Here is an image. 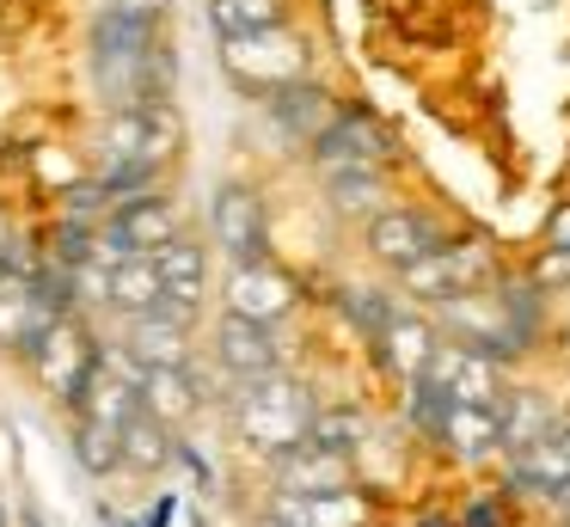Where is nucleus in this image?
<instances>
[{
	"label": "nucleus",
	"mask_w": 570,
	"mask_h": 527,
	"mask_svg": "<svg viewBox=\"0 0 570 527\" xmlns=\"http://www.w3.org/2000/svg\"><path fill=\"white\" fill-rule=\"evenodd\" d=\"M313 399H307V387L301 380H288V374H264V380H239V404H234V423H239V436H246V448H258V453H288V448H301V441L313 436Z\"/></svg>",
	"instance_id": "f257e3e1"
},
{
	"label": "nucleus",
	"mask_w": 570,
	"mask_h": 527,
	"mask_svg": "<svg viewBox=\"0 0 570 527\" xmlns=\"http://www.w3.org/2000/svg\"><path fill=\"white\" fill-rule=\"evenodd\" d=\"M222 61L246 92L271 98L283 86H301L307 80V37L295 25H276V31H258V37H234L222 43Z\"/></svg>",
	"instance_id": "f03ea898"
},
{
	"label": "nucleus",
	"mask_w": 570,
	"mask_h": 527,
	"mask_svg": "<svg viewBox=\"0 0 570 527\" xmlns=\"http://www.w3.org/2000/svg\"><path fill=\"white\" fill-rule=\"evenodd\" d=\"M405 289L417 294V301H466V294H484L491 289V245L479 240H448L442 252H430L423 264L405 270Z\"/></svg>",
	"instance_id": "7ed1b4c3"
},
{
	"label": "nucleus",
	"mask_w": 570,
	"mask_h": 527,
	"mask_svg": "<svg viewBox=\"0 0 570 527\" xmlns=\"http://www.w3.org/2000/svg\"><path fill=\"white\" fill-rule=\"evenodd\" d=\"M99 343L87 338V325L80 319H56L50 331L38 338V350H31V362H38V380L56 392L62 404H80V392H87V380L99 374Z\"/></svg>",
	"instance_id": "20e7f679"
},
{
	"label": "nucleus",
	"mask_w": 570,
	"mask_h": 527,
	"mask_svg": "<svg viewBox=\"0 0 570 527\" xmlns=\"http://www.w3.org/2000/svg\"><path fill=\"white\" fill-rule=\"evenodd\" d=\"M313 159H320L325 172H386L393 135H386L368 110H332V123L313 135Z\"/></svg>",
	"instance_id": "39448f33"
},
{
	"label": "nucleus",
	"mask_w": 570,
	"mask_h": 527,
	"mask_svg": "<svg viewBox=\"0 0 570 527\" xmlns=\"http://www.w3.org/2000/svg\"><path fill=\"white\" fill-rule=\"evenodd\" d=\"M423 380H430L448 404H466V411H497V404H503V374H497V362L479 350H466V343H435V362Z\"/></svg>",
	"instance_id": "423d86ee"
},
{
	"label": "nucleus",
	"mask_w": 570,
	"mask_h": 527,
	"mask_svg": "<svg viewBox=\"0 0 570 527\" xmlns=\"http://www.w3.org/2000/svg\"><path fill=\"white\" fill-rule=\"evenodd\" d=\"M190 319H197V306L160 301L154 313L129 319L124 355L141 368V374H148V368H185V362H190Z\"/></svg>",
	"instance_id": "0eeeda50"
},
{
	"label": "nucleus",
	"mask_w": 570,
	"mask_h": 527,
	"mask_svg": "<svg viewBox=\"0 0 570 527\" xmlns=\"http://www.w3.org/2000/svg\"><path fill=\"white\" fill-rule=\"evenodd\" d=\"M173 240H178V208L166 203L160 191L136 196V203H117L111 215H105V245L117 252V264H124V257H154Z\"/></svg>",
	"instance_id": "6e6552de"
},
{
	"label": "nucleus",
	"mask_w": 570,
	"mask_h": 527,
	"mask_svg": "<svg viewBox=\"0 0 570 527\" xmlns=\"http://www.w3.org/2000/svg\"><path fill=\"white\" fill-rule=\"evenodd\" d=\"M442 245H448V233L435 227L423 208H381V215L368 221V252L381 257V264H393V270L423 264V257L442 252Z\"/></svg>",
	"instance_id": "1a4fd4ad"
},
{
	"label": "nucleus",
	"mask_w": 570,
	"mask_h": 527,
	"mask_svg": "<svg viewBox=\"0 0 570 527\" xmlns=\"http://www.w3.org/2000/svg\"><path fill=\"white\" fill-rule=\"evenodd\" d=\"M209 227H215V245H222L234 264H258L264 257V203L252 184H222L209 203Z\"/></svg>",
	"instance_id": "9d476101"
},
{
	"label": "nucleus",
	"mask_w": 570,
	"mask_h": 527,
	"mask_svg": "<svg viewBox=\"0 0 570 527\" xmlns=\"http://www.w3.org/2000/svg\"><path fill=\"white\" fill-rule=\"evenodd\" d=\"M301 301V282L288 276V270L276 264H234V276H227V313L239 319H258V325H271V319H283L288 306Z\"/></svg>",
	"instance_id": "9b49d317"
},
{
	"label": "nucleus",
	"mask_w": 570,
	"mask_h": 527,
	"mask_svg": "<svg viewBox=\"0 0 570 527\" xmlns=\"http://www.w3.org/2000/svg\"><path fill=\"white\" fill-rule=\"evenodd\" d=\"M368 515H374L368 497L350 485V490H325V497H283L276 490L264 521H276V527H368Z\"/></svg>",
	"instance_id": "f8f14e48"
},
{
	"label": "nucleus",
	"mask_w": 570,
	"mask_h": 527,
	"mask_svg": "<svg viewBox=\"0 0 570 527\" xmlns=\"http://www.w3.org/2000/svg\"><path fill=\"white\" fill-rule=\"evenodd\" d=\"M215 355H222V368L239 374V380H264V374H276V362H283L271 325L239 319V313H222V325H215Z\"/></svg>",
	"instance_id": "ddd939ff"
},
{
	"label": "nucleus",
	"mask_w": 570,
	"mask_h": 527,
	"mask_svg": "<svg viewBox=\"0 0 570 527\" xmlns=\"http://www.w3.org/2000/svg\"><path fill=\"white\" fill-rule=\"evenodd\" d=\"M276 490H283V497H325V490H350V460H337V453L301 441V448L276 453Z\"/></svg>",
	"instance_id": "4468645a"
},
{
	"label": "nucleus",
	"mask_w": 570,
	"mask_h": 527,
	"mask_svg": "<svg viewBox=\"0 0 570 527\" xmlns=\"http://www.w3.org/2000/svg\"><path fill=\"white\" fill-rule=\"evenodd\" d=\"M515 478L540 497H570V423H552L528 453H515Z\"/></svg>",
	"instance_id": "2eb2a0df"
},
{
	"label": "nucleus",
	"mask_w": 570,
	"mask_h": 527,
	"mask_svg": "<svg viewBox=\"0 0 570 527\" xmlns=\"http://www.w3.org/2000/svg\"><path fill=\"white\" fill-rule=\"evenodd\" d=\"M435 325L430 319H417V313H393V325L381 331V355H386V368H393L399 380H411L417 387L423 374H430V362H435Z\"/></svg>",
	"instance_id": "dca6fc26"
},
{
	"label": "nucleus",
	"mask_w": 570,
	"mask_h": 527,
	"mask_svg": "<svg viewBox=\"0 0 570 527\" xmlns=\"http://www.w3.org/2000/svg\"><path fill=\"white\" fill-rule=\"evenodd\" d=\"M264 110H271V123H276L283 135H295V141H313V135L332 123V105L320 98V86H313V80L271 92V98H264Z\"/></svg>",
	"instance_id": "f3484780"
},
{
	"label": "nucleus",
	"mask_w": 570,
	"mask_h": 527,
	"mask_svg": "<svg viewBox=\"0 0 570 527\" xmlns=\"http://www.w3.org/2000/svg\"><path fill=\"white\" fill-rule=\"evenodd\" d=\"M154 270H160V282H166V301L197 306L203 276H209V257H203L197 240H185V233H178L173 245H160V252H154Z\"/></svg>",
	"instance_id": "a211bd4d"
},
{
	"label": "nucleus",
	"mask_w": 570,
	"mask_h": 527,
	"mask_svg": "<svg viewBox=\"0 0 570 527\" xmlns=\"http://www.w3.org/2000/svg\"><path fill=\"white\" fill-rule=\"evenodd\" d=\"M546 429H552V411L540 404V392H503V404H497V448L528 453Z\"/></svg>",
	"instance_id": "6ab92c4d"
},
{
	"label": "nucleus",
	"mask_w": 570,
	"mask_h": 527,
	"mask_svg": "<svg viewBox=\"0 0 570 527\" xmlns=\"http://www.w3.org/2000/svg\"><path fill=\"white\" fill-rule=\"evenodd\" d=\"M111 306H124L129 319L154 313V306L166 301V282L160 270H154V257H124V264H111V294H105Z\"/></svg>",
	"instance_id": "aec40b11"
},
{
	"label": "nucleus",
	"mask_w": 570,
	"mask_h": 527,
	"mask_svg": "<svg viewBox=\"0 0 570 527\" xmlns=\"http://www.w3.org/2000/svg\"><path fill=\"white\" fill-rule=\"evenodd\" d=\"M141 411H154L166 429L185 423L197 411V387H190V368H148L141 374Z\"/></svg>",
	"instance_id": "412c9836"
},
{
	"label": "nucleus",
	"mask_w": 570,
	"mask_h": 527,
	"mask_svg": "<svg viewBox=\"0 0 570 527\" xmlns=\"http://www.w3.org/2000/svg\"><path fill=\"white\" fill-rule=\"evenodd\" d=\"M117 448H124V466H136V472H160L166 460H173V429L160 423L154 411H136L124 429H117Z\"/></svg>",
	"instance_id": "4be33fe9"
},
{
	"label": "nucleus",
	"mask_w": 570,
	"mask_h": 527,
	"mask_svg": "<svg viewBox=\"0 0 570 527\" xmlns=\"http://www.w3.org/2000/svg\"><path fill=\"white\" fill-rule=\"evenodd\" d=\"M209 19L222 31V43H234V37H258L288 25V0H209Z\"/></svg>",
	"instance_id": "5701e85b"
},
{
	"label": "nucleus",
	"mask_w": 570,
	"mask_h": 527,
	"mask_svg": "<svg viewBox=\"0 0 570 527\" xmlns=\"http://www.w3.org/2000/svg\"><path fill=\"white\" fill-rule=\"evenodd\" d=\"M435 441H448L460 460H484V453L497 448V411H466V404H448Z\"/></svg>",
	"instance_id": "b1692460"
},
{
	"label": "nucleus",
	"mask_w": 570,
	"mask_h": 527,
	"mask_svg": "<svg viewBox=\"0 0 570 527\" xmlns=\"http://www.w3.org/2000/svg\"><path fill=\"white\" fill-rule=\"evenodd\" d=\"M325 196L337 215H362V208L381 215V172H325Z\"/></svg>",
	"instance_id": "393cba45"
},
{
	"label": "nucleus",
	"mask_w": 570,
	"mask_h": 527,
	"mask_svg": "<svg viewBox=\"0 0 570 527\" xmlns=\"http://www.w3.org/2000/svg\"><path fill=\"white\" fill-rule=\"evenodd\" d=\"M362 429H368V423H362L356 411H320L307 441H313V448H325V453H337V460H350V453L362 448Z\"/></svg>",
	"instance_id": "a878e982"
},
{
	"label": "nucleus",
	"mask_w": 570,
	"mask_h": 527,
	"mask_svg": "<svg viewBox=\"0 0 570 527\" xmlns=\"http://www.w3.org/2000/svg\"><path fill=\"white\" fill-rule=\"evenodd\" d=\"M75 453H80V466H87L92 478H105V472H117V466H124V448H117V429L87 423V417H80V429H75Z\"/></svg>",
	"instance_id": "bb28decb"
},
{
	"label": "nucleus",
	"mask_w": 570,
	"mask_h": 527,
	"mask_svg": "<svg viewBox=\"0 0 570 527\" xmlns=\"http://www.w3.org/2000/svg\"><path fill=\"white\" fill-rule=\"evenodd\" d=\"M344 301H350V319H356L362 331H374V338H381V331L393 325V313H399L393 294H386V289H368V282H356V289H350Z\"/></svg>",
	"instance_id": "cd10ccee"
},
{
	"label": "nucleus",
	"mask_w": 570,
	"mask_h": 527,
	"mask_svg": "<svg viewBox=\"0 0 570 527\" xmlns=\"http://www.w3.org/2000/svg\"><path fill=\"white\" fill-rule=\"evenodd\" d=\"M533 289H570V252H552V245H546L540 257H533Z\"/></svg>",
	"instance_id": "c85d7f7f"
},
{
	"label": "nucleus",
	"mask_w": 570,
	"mask_h": 527,
	"mask_svg": "<svg viewBox=\"0 0 570 527\" xmlns=\"http://www.w3.org/2000/svg\"><path fill=\"white\" fill-rule=\"evenodd\" d=\"M173 0H99V19H141V25H160V12Z\"/></svg>",
	"instance_id": "c756f323"
},
{
	"label": "nucleus",
	"mask_w": 570,
	"mask_h": 527,
	"mask_svg": "<svg viewBox=\"0 0 570 527\" xmlns=\"http://www.w3.org/2000/svg\"><path fill=\"white\" fill-rule=\"evenodd\" d=\"M546 245H552V252H570V203L552 208V221H546Z\"/></svg>",
	"instance_id": "7c9ffc66"
},
{
	"label": "nucleus",
	"mask_w": 570,
	"mask_h": 527,
	"mask_svg": "<svg viewBox=\"0 0 570 527\" xmlns=\"http://www.w3.org/2000/svg\"><path fill=\"white\" fill-rule=\"evenodd\" d=\"M19 527H43V515H19Z\"/></svg>",
	"instance_id": "2f4dec72"
},
{
	"label": "nucleus",
	"mask_w": 570,
	"mask_h": 527,
	"mask_svg": "<svg viewBox=\"0 0 570 527\" xmlns=\"http://www.w3.org/2000/svg\"><path fill=\"white\" fill-rule=\"evenodd\" d=\"M423 527H454V521H448V515H430V521H423Z\"/></svg>",
	"instance_id": "473e14b6"
},
{
	"label": "nucleus",
	"mask_w": 570,
	"mask_h": 527,
	"mask_svg": "<svg viewBox=\"0 0 570 527\" xmlns=\"http://www.w3.org/2000/svg\"><path fill=\"white\" fill-rule=\"evenodd\" d=\"M0 257H7V215H0Z\"/></svg>",
	"instance_id": "72a5a7b5"
},
{
	"label": "nucleus",
	"mask_w": 570,
	"mask_h": 527,
	"mask_svg": "<svg viewBox=\"0 0 570 527\" xmlns=\"http://www.w3.org/2000/svg\"><path fill=\"white\" fill-rule=\"evenodd\" d=\"M0 527H13V515H7V502H0Z\"/></svg>",
	"instance_id": "f704fd0d"
},
{
	"label": "nucleus",
	"mask_w": 570,
	"mask_h": 527,
	"mask_svg": "<svg viewBox=\"0 0 570 527\" xmlns=\"http://www.w3.org/2000/svg\"><path fill=\"white\" fill-rule=\"evenodd\" d=\"M264 527H276V521H264Z\"/></svg>",
	"instance_id": "c9c22d12"
}]
</instances>
